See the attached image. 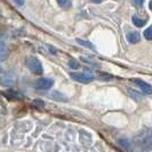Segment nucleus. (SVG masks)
Listing matches in <instances>:
<instances>
[{
  "mask_svg": "<svg viewBox=\"0 0 152 152\" xmlns=\"http://www.w3.org/2000/svg\"><path fill=\"white\" fill-rule=\"evenodd\" d=\"M134 83H135V84L142 90V92L145 93V94H152V86L149 84H148L147 83L142 80L136 79L135 80H134Z\"/></svg>",
  "mask_w": 152,
  "mask_h": 152,
  "instance_id": "5",
  "label": "nucleus"
},
{
  "mask_svg": "<svg viewBox=\"0 0 152 152\" xmlns=\"http://www.w3.org/2000/svg\"><path fill=\"white\" fill-rule=\"evenodd\" d=\"M54 80L48 77H42L37 80L35 83V87L38 90H47L50 89L54 85Z\"/></svg>",
  "mask_w": 152,
  "mask_h": 152,
  "instance_id": "4",
  "label": "nucleus"
},
{
  "mask_svg": "<svg viewBox=\"0 0 152 152\" xmlns=\"http://www.w3.org/2000/svg\"><path fill=\"white\" fill-rule=\"evenodd\" d=\"M139 146L146 150H152V130H142L135 138Z\"/></svg>",
  "mask_w": 152,
  "mask_h": 152,
  "instance_id": "1",
  "label": "nucleus"
},
{
  "mask_svg": "<svg viewBox=\"0 0 152 152\" xmlns=\"http://www.w3.org/2000/svg\"><path fill=\"white\" fill-rule=\"evenodd\" d=\"M3 71V70H2V68L1 67V66H0V73H1V72Z\"/></svg>",
  "mask_w": 152,
  "mask_h": 152,
  "instance_id": "20",
  "label": "nucleus"
},
{
  "mask_svg": "<svg viewBox=\"0 0 152 152\" xmlns=\"http://www.w3.org/2000/svg\"><path fill=\"white\" fill-rule=\"evenodd\" d=\"M59 7L64 9H68L71 7V0H56Z\"/></svg>",
  "mask_w": 152,
  "mask_h": 152,
  "instance_id": "12",
  "label": "nucleus"
},
{
  "mask_svg": "<svg viewBox=\"0 0 152 152\" xmlns=\"http://www.w3.org/2000/svg\"><path fill=\"white\" fill-rule=\"evenodd\" d=\"M144 0H134V2L137 6H142L143 4Z\"/></svg>",
  "mask_w": 152,
  "mask_h": 152,
  "instance_id": "17",
  "label": "nucleus"
},
{
  "mask_svg": "<svg viewBox=\"0 0 152 152\" xmlns=\"http://www.w3.org/2000/svg\"><path fill=\"white\" fill-rule=\"evenodd\" d=\"M118 142L120 145H121V147H123L124 149H130L132 148V142H131L129 140H128V139H125V138L120 139L118 140Z\"/></svg>",
  "mask_w": 152,
  "mask_h": 152,
  "instance_id": "10",
  "label": "nucleus"
},
{
  "mask_svg": "<svg viewBox=\"0 0 152 152\" xmlns=\"http://www.w3.org/2000/svg\"><path fill=\"white\" fill-rule=\"evenodd\" d=\"M132 23L134 26H137L138 28H142L147 23V21L145 20H142V19L138 18L137 16H133L132 17Z\"/></svg>",
  "mask_w": 152,
  "mask_h": 152,
  "instance_id": "11",
  "label": "nucleus"
},
{
  "mask_svg": "<svg viewBox=\"0 0 152 152\" xmlns=\"http://www.w3.org/2000/svg\"><path fill=\"white\" fill-rule=\"evenodd\" d=\"M149 7L150 10H151V11H152V0H151V1H150L149 4Z\"/></svg>",
  "mask_w": 152,
  "mask_h": 152,
  "instance_id": "19",
  "label": "nucleus"
},
{
  "mask_svg": "<svg viewBox=\"0 0 152 152\" xmlns=\"http://www.w3.org/2000/svg\"><path fill=\"white\" fill-rule=\"evenodd\" d=\"M15 77L11 73H7L1 77V83L5 86H11L14 83Z\"/></svg>",
  "mask_w": 152,
  "mask_h": 152,
  "instance_id": "8",
  "label": "nucleus"
},
{
  "mask_svg": "<svg viewBox=\"0 0 152 152\" xmlns=\"http://www.w3.org/2000/svg\"><path fill=\"white\" fill-rule=\"evenodd\" d=\"M26 64L32 73L35 74V75H42L43 73L42 64L40 61L36 57H28L26 60Z\"/></svg>",
  "mask_w": 152,
  "mask_h": 152,
  "instance_id": "2",
  "label": "nucleus"
},
{
  "mask_svg": "<svg viewBox=\"0 0 152 152\" xmlns=\"http://www.w3.org/2000/svg\"><path fill=\"white\" fill-rule=\"evenodd\" d=\"M12 1L18 6H20V7H22V6L25 4L24 0H12Z\"/></svg>",
  "mask_w": 152,
  "mask_h": 152,
  "instance_id": "16",
  "label": "nucleus"
},
{
  "mask_svg": "<svg viewBox=\"0 0 152 152\" xmlns=\"http://www.w3.org/2000/svg\"><path fill=\"white\" fill-rule=\"evenodd\" d=\"M33 104H35V106L36 107L38 108H42L45 106V103L41 99H35L33 102Z\"/></svg>",
  "mask_w": 152,
  "mask_h": 152,
  "instance_id": "14",
  "label": "nucleus"
},
{
  "mask_svg": "<svg viewBox=\"0 0 152 152\" xmlns=\"http://www.w3.org/2000/svg\"><path fill=\"white\" fill-rule=\"evenodd\" d=\"M69 66L73 69H77L79 67V64L75 60H71L69 61Z\"/></svg>",
  "mask_w": 152,
  "mask_h": 152,
  "instance_id": "15",
  "label": "nucleus"
},
{
  "mask_svg": "<svg viewBox=\"0 0 152 152\" xmlns=\"http://www.w3.org/2000/svg\"><path fill=\"white\" fill-rule=\"evenodd\" d=\"M144 152H148L147 151H144Z\"/></svg>",
  "mask_w": 152,
  "mask_h": 152,
  "instance_id": "21",
  "label": "nucleus"
},
{
  "mask_svg": "<svg viewBox=\"0 0 152 152\" xmlns=\"http://www.w3.org/2000/svg\"><path fill=\"white\" fill-rule=\"evenodd\" d=\"M71 77L75 81L84 84L90 83L94 79V75L90 73H72Z\"/></svg>",
  "mask_w": 152,
  "mask_h": 152,
  "instance_id": "3",
  "label": "nucleus"
},
{
  "mask_svg": "<svg viewBox=\"0 0 152 152\" xmlns=\"http://www.w3.org/2000/svg\"><path fill=\"white\" fill-rule=\"evenodd\" d=\"M90 1H91L92 2L95 3V4H100L101 2H102V1H103V0H90Z\"/></svg>",
  "mask_w": 152,
  "mask_h": 152,
  "instance_id": "18",
  "label": "nucleus"
},
{
  "mask_svg": "<svg viewBox=\"0 0 152 152\" xmlns=\"http://www.w3.org/2000/svg\"><path fill=\"white\" fill-rule=\"evenodd\" d=\"M126 38L128 39L129 42L132 44H136L138 43L139 42L141 39V36H140V34L137 31L131 32V33H129L128 35H126Z\"/></svg>",
  "mask_w": 152,
  "mask_h": 152,
  "instance_id": "7",
  "label": "nucleus"
},
{
  "mask_svg": "<svg viewBox=\"0 0 152 152\" xmlns=\"http://www.w3.org/2000/svg\"><path fill=\"white\" fill-rule=\"evenodd\" d=\"M9 49L5 43L2 41H0V62L4 61L7 59L9 56Z\"/></svg>",
  "mask_w": 152,
  "mask_h": 152,
  "instance_id": "6",
  "label": "nucleus"
},
{
  "mask_svg": "<svg viewBox=\"0 0 152 152\" xmlns=\"http://www.w3.org/2000/svg\"><path fill=\"white\" fill-rule=\"evenodd\" d=\"M144 36L147 40H152V26L144 30Z\"/></svg>",
  "mask_w": 152,
  "mask_h": 152,
  "instance_id": "13",
  "label": "nucleus"
},
{
  "mask_svg": "<svg viewBox=\"0 0 152 152\" xmlns=\"http://www.w3.org/2000/svg\"><path fill=\"white\" fill-rule=\"evenodd\" d=\"M76 42H77L79 45H80L81 46L86 47V48H88L90 49H92V50H94V45H93L90 42L85 40V39H80V38H77V39H76Z\"/></svg>",
  "mask_w": 152,
  "mask_h": 152,
  "instance_id": "9",
  "label": "nucleus"
}]
</instances>
